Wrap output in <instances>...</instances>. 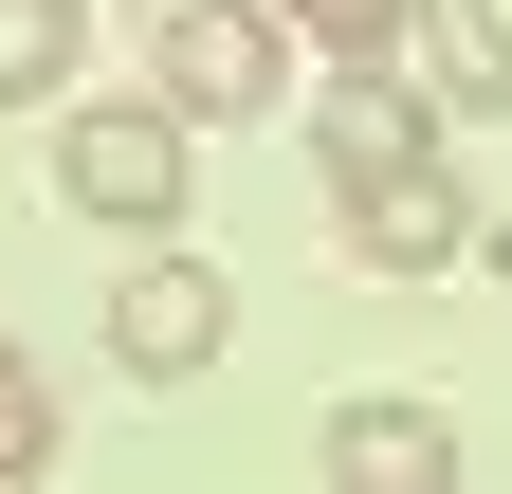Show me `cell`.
I'll list each match as a JSON object with an SVG mask.
<instances>
[{"label":"cell","instance_id":"cell-8","mask_svg":"<svg viewBox=\"0 0 512 494\" xmlns=\"http://www.w3.org/2000/svg\"><path fill=\"white\" fill-rule=\"evenodd\" d=\"M92 74V0H0V110H55Z\"/></svg>","mask_w":512,"mask_h":494},{"label":"cell","instance_id":"cell-4","mask_svg":"<svg viewBox=\"0 0 512 494\" xmlns=\"http://www.w3.org/2000/svg\"><path fill=\"white\" fill-rule=\"evenodd\" d=\"M220 330H238V275L220 257H128L110 275V366H128V385H202Z\"/></svg>","mask_w":512,"mask_h":494},{"label":"cell","instance_id":"cell-2","mask_svg":"<svg viewBox=\"0 0 512 494\" xmlns=\"http://www.w3.org/2000/svg\"><path fill=\"white\" fill-rule=\"evenodd\" d=\"M330 202H348V257L366 275H476V257H512V220H476V183L458 165H384V183H330Z\"/></svg>","mask_w":512,"mask_h":494},{"label":"cell","instance_id":"cell-5","mask_svg":"<svg viewBox=\"0 0 512 494\" xmlns=\"http://www.w3.org/2000/svg\"><path fill=\"white\" fill-rule=\"evenodd\" d=\"M439 147V110L403 92V55H330V92H311V165L330 183H384V165H421Z\"/></svg>","mask_w":512,"mask_h":494},{"label":"cell","instance_id":"cell-3","mask_svg":"<svg viewBox=\"0 0 512 494\" xmlns=\"http://www.w3.org/2000/svg\"><path fill=\"white\" fill-rule=\"evenodd\" d=\"M147 92L202 129V110H293V19L275 0H183V19L147 37Z\"/></svg>","mask_w":512,"mask_h":494},{"label":"cell","instance_id":"cell-10","mask_svg":"<svg viewBox=\"0 0 512 494\" xmlns=\"http://www.w3.org/2000/svg\"><path fill=\"white\" fill-rule=\"evenodd\" d=\"M293 37H330V55H403V0H275Z\"/></svg>","mask_w":512,"mask_h":494},{"label":"cell","instance_id":"cell-9","mask_svg":"<svg viewBox=\"0 0 512 494\" xmlns=\"http://www.w3.org/2000/svg\"><path fill=\"white\" fill-rule=\"evenodd\" d=\"M55 476V385H37V348H0V494Z\"/></svg>","mask_w":512,"mask_h":494},{"label":"cell","instance_id":"cell-7","mask_svg":"<svg viewBox=\"0 0 512 494\" xmlns=\"http://www.w3.org/2000/svg\"><path fill=\"white\" fill-rule=\"evenodd\" d=\"M330 476L348 494H439L458 476V421L439 403H330Z\"/></svg>","mask_w":512,"mask_h":494},{"label":"cell","instance_id":"cell-6","mask_svg":"<svg viewBox=\"0 0 512 494\" xmlns=\"http://www.w3.org/2000/svg\"><path fill=\"white\" fill-rule=\"evenodd\" d=\"M403 55H421L439 110H476V129L512 110V19H494V0H403Z\"/></svg>","mask_w":512,"mask_h":494},{"label":"cell","instance_id":"cell-1","mask_svg":"<svg viewBox=\"0 0 512 494\" xmlns=\"http://www.w3.org/2000/svg\"><path fill=\"white\" fill-rule=\"evenodd\" d=\"M183 183H202V129L147 92V110H74L55 92V202L74 220H110V238H165L183 220Z\"/></svg>","mask_w":512,"mask_h":494}]
</instances>
